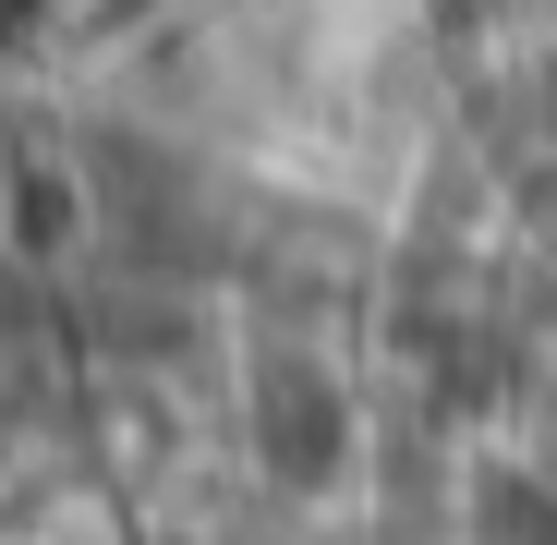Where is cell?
<instances>
[{
  "label": "cell",
  "mask_w": 557,
  "mask_h": 545,
  "mask_svg": "<svg viewBox=\"0 0 557 545\" xmlns=\"http://www.w3.org/2000/svg\"><path fill=\"white\" fill-rule=\"evenodd\" d=\"M37 13H49V0H0V37H25V25H37Z\"/></svg>",
  "instance_id": "6da1fadb"
}]
</instances>
